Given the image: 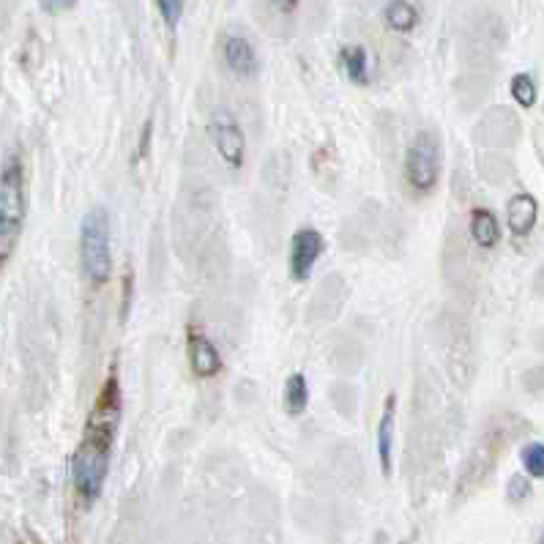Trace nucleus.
I'll return each mask as SVG.
<instances>
[{"instance_id": "10", "label": "nucleus", "mask_w": 544, "mask_h": 544, "mask_svg": "<svg viewBox=\"0 0 544 544\" xmlns=\"http://www.w3.org/2000/svg\"><path fill=\"white\" fill-rule=\"evenodd\" d=\"M539 206L531 195H514L506 206V225L514 236H528L536 225Z\"/></svg>"}, {"instance_id": "8", "label": "nucleus", "mask_w": 544, "mask_h": 544, "mask_svg": "<svg viewBox=\"0 0 544 544\" xmlns=\"http://www.w3.org/2000/svg\"><path fill=\"white\" fill-rule=\"evenodd\" d=\"M222 58H225L227 69L236 74V77H255L257 74V55L255 47L249 42L247 36H241V33H227L225 42H222Z\"/></svg>"}, {"instance_id": "3", "label": "nucleus", "mask_w": 544, "mask_h": 544, "mask_svg": "<svg viewBox=\"0 0 544 544\" xmlns=\"http://www.w3.org/2000/svg\"><path fill=\"white\" fill-rule=\"evenodd\" d=\"M80 260L83 274L91 285H104L110 279L113 255H110V219L104 208H91L80 227Z\"/></svg>"}, {"instance_id": "14", "label": "nucleus", "mask_w": 544, "mask_h": 544, "mask_svg": "<svg viewBox=\"0 0 544 544\" xmlns=\"http://www.w3.org/2000/svg\"><path fill=\"white\" fill-rule=\"evenodd\" d=\"M383 20L391 31L411 33L419 25V9L413 6L411 0H389L383 9Z\"/></svg>"}, {"instance_id": "9", "label": "nucleus", "mask_w": 544, "mask_h": 544, "mask_svg": "<svg viewBox=\"0 0 544 544\" xmlns=\"http://www.w3.org/2000/svg\"><path fill=\"white\" fill-rule=\"evenodd\" d=\"M186 353H189V367H192L197 378L208 380L222 370V356H219V350L214 348V342L206 334L192 331L186 337Z\"/></svg>"}, {"instance_id": "2", "label": "nucleus", "mask_w": 544, "mask_h": 544, "mask_svg": "<svg viewBox=\"0 0 544 544\" xmlns=\"http://www.w3.org/2000/svg\"><path fill=\"white\" fill-rule=\"evenodd\" d=\"M110 446H113L110 432L85 430L83 443L74 452L72 482L85 501H93L102 493L104 479H107V471H110Z\"/></svg>"}, {"instance_id": "6", "label": "nucleus", "mask_w": 544, "mask_h": 544, "mask_svg": "<svg viewBox=\"0 0 544 544\" xmlns=\"http://www.w3.org/2000/svg\"><path fill=\"white\" fill-rule=\"evenodd\" d=\"M323 236L312 227H304L293 236V244H290V274L296 282H304V279L312 274V268L318 263V257L323 255Z\"/></svg>"}, {"instance_id": "11", "label": "nucleus", "mask_w": 544, "mask_h": 544, "mask_svg": "<svg viewBox=\"0 0 544 544\" xmlns=\"http://www.w3.org/2000/svg\"><path fill=\"white\" fill-rule=\"evenodd\" d=\"M394 419H397V397L389 394L383 413L378 421V460L380 471L389 476L391 473V449H394Z\"/></svg>"}, {"instance_id": "15", "label": "nucleus", "mask_w": 544, "mask_h": 544, "mask_svg": "<svg viewBox=\"0 0 544 544\" xmlns=\"http://www.w3.org/2000/svg\"><path fill=\"white\" fill-rule=\"evenodd\" d=\"M309 405V386L301 372H293L285 383V411L290 416H301Z\"/></svg>"}, {"instance_id": "20", "label": "nucleus", "mask_w": 544, "mask_h": 544, "mask_svg": "<svg viewBox=\"0 0 544 544\" xmlns=\"http://www.w3.org/2000/svg\"><path fill=\"white\" fill-rule=\"evenodd\" d=\"M528 493H531V484L525 482L523 476H514L512 487H509V498H512V501H520V498H525Z\"/></svg>"}, {"instance_id": "5", "label": "nucleus", "mask_w": 544, "mask_h": 544, "mask_svg": "<svg viewBox=\"0 0 544 544\" xmlns=\"http://www.w3.org/2000/svg\"><path fill=\"white\" fill-rule=\"evenodd\" d=\"M211 143L227 167H241L247 159V137L230 113H216L211 121Z\"/></svg>"}, {"instance_id": "12", "label": "nucleus", "mask_w": 544, "mask_h": 544, "mask_svg": "<svg viewBox=\"0 0 544 544\" xmlns=\"http://www.w3.org/2000/svg\"><path fill=\"white\" fill-rule=\"evenodd\" d=\"M471 238L476 241V247L482 249H493L498 247V241H501V225H498V219H495L493 211H487V208H476L471 214Z\"/></svg>"}, {"instance_id": "17", "label": "nucleus", "mask_w": 544, "mask_h": 544, "mask_svg": "<svg viewBox=\"0 0 544 544\" xmlns=\"http://www.w3.org/2000/svg\"><path fill=\"white\" fill-rule=\"evenodd\" d=\"M523 465L525 471L536 476V479H544V443H528L523 449Z\"/></svg>"}, {"instance_id": "19", "label": "nucleus", "mask_w": 544, "mask_h": 544, "mask_svg": "<svg viewBox=\"0 0 544 544\" xmlns=\"http://www.w3.org/2000/svg\"><path fill=\"white\" fill-rule=\"evenodd\" d=\"M39 6H42L47 14H52V17H58L63 11H72L74 6H77V0H39Z\"/></svg>"}, {"instance_id": "7", "label": "nucleus", "mask_w": 544, "mask_h": 544, "mask_svg": "<svg viewBox=\"0 0 544 544\" xmlns=\"http://www.w3.org/2000/svg\"><path fill=\"white\" fill-rule=\"evenodd\" d=\"M118 421H121V389H118L115 375H110L107 383H104L102 394H99V400L93 405L91 419H88V427H85V430H99L115 435Z\"/></svg>"}, {"instance_id": "21", "label": "nucleus", "mask_w": 544, "mask_h": 544, "mask_svg": "<svg viewBox=\"0 0 544 544\" xmlns=\"http://www.w3.org/2000/svg\"><path fill=\"white\" fill-rule=\"evenodd\" d=\"M271 3H274L282 14H293V11L298 9V3H301V0H271Z\"/></svg>"}, {"instance_id": "16", "label": "nucleus", "mask_w": 544, "mask_h": 544, "mask_svg": "<svg viewBox=\"0 0 544 544\" xmlns=\"http://www.w3.org/2000/svg\"><path fill=\"white\" fill-rule=\"evenodd\" d=\"M512 96L514 102L523 107H534L536 104V85L531 74H514L512 77Z\"/></svg>"}, {"instance_id": "4", "label": "nucleus", "mask_w": 544, "mask_h": 544, "mask_svg": "<svg viewBox=\"0 0 544 544\" xmlns=\"http://www.w3.org/2000/svg\"><path fill=\"white\" fill-rule=\"evenodd\" d=\"M441 175V143L430 132H421L413 137L411 148L405 154V181L416 192H430L438 184Z\"/></svg>"}, {"instance_id": "18", "label": "nucleus", "mask_w": 544, "mask_h": 544, "mask_svg": "<svg viewBox=\"0 0 544 544\" xmlns=\"http://www.w3.org/2000/svg\"><path fill=\"white\" fill-rule=\"evenodd\" d=\"M156 9L162 14L167 28H178L181 14H184V0H156Z\"/></svg>"}, {"instance_id": "13", "label": "nucleus", "mask_w": 544, "mask_h": 544, "mask_svg": "<svg viewBox=\"0 0 544 544\" xmlns=\"http://www.w3.org/2000/svg\"><path fill=\"white\" fill-rule=\"evenodd\" d=\"M339 66H342V72L348 74L350 83L356 85L370 83V55H367V50L359 47V44L342 47V50H339Z\"/></svg>"}, {"instance_id": "1", "label": "nucleus", "mask_w": 544, "mask_h": 544, "mask_svg": "<svg viewBox=\"0 0 544 544\" xmlns=\"http://www.w3.org/2000/svg\"><path fill=\"white\" fill-rule=\"evenodd\" d=\"M28 214V186L25 167L17 156H9L0 167V257L3 263L20 244L22 227Z\"/></svg>"}]
</instances>
